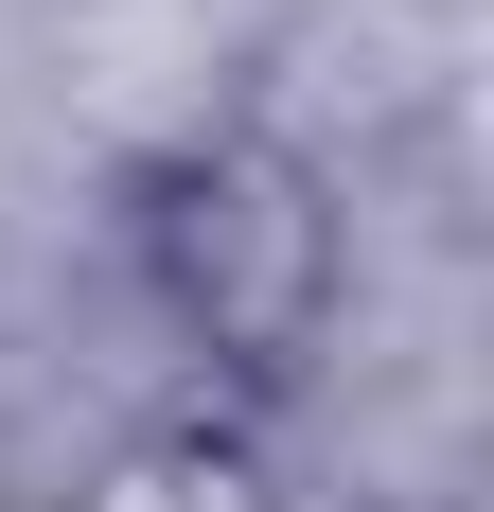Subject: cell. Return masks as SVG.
<instances>
[{
  "label": "cell",
  "mask_w": 494,
  "mask_h": 512,
  "mask_svg": "<svg viewBox=\"0 0 494 512\" xmlns=\"http://www.w3.org/2000/svg\"><path fill=\"white\" fill-rule=\"evenodd\" d=\"M142 283H159V318H177L212 371H265V389H283V371L336 336V301H353L336 177L300 142H265V124L159 159L142 177Z\"/></svg>",
  "instance_id": "cell-1"
}]
</instances>
